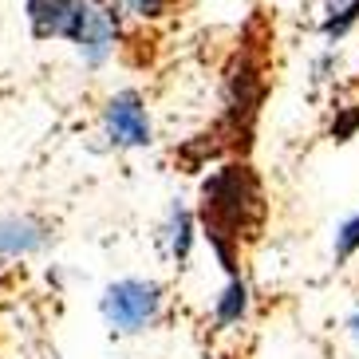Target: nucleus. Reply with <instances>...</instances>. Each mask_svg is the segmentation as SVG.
<instances>
[{
    "label": "nucleus",
    "instance_id": "f257e3e1",
    "mask_svg": "<svg viewBox=\"0 0 359 359\" xmlns=\"http://www.w3.org/2000/svg\"><path fill=\"white\" fill-rule=\"evenodd\" d=\"M269 217V201L257 170L249 162H229V166L213 170L205 186H201V229L205 241L222 261L229 276H241V241H257Z\"/></svg>",
    "mask_w": 359,
    "mask_h": 359
},
{
    "label": "nucleus",
    "instance_id": "f03ea898",
    "mask_svg": "<svg viewBox=\"0 0 359 359\" xmlns=\"http://www.w3.org/2000/svg\"><path fill=\"white\" fill-rule=\"evenodd\" d=\"M162 304H166V288L158 280L127 276V280L107 285L103 300H99V312L111 324V332H118V336H138V332H147L162 316Z\"/></svg>",
    "mask_w": 359,
    "mask_h": 359
},
{
    "label": "nucleus",
    "instance_id": "7ed1b4c3",
    "mask_svg": "<svg viewBox=\"0 0 359 359\" xmlns=\"http://www.w3.org/2000/svg\"><path fill=\"white\" fill-rule=\"evenodd\" d=\"M103 123L115 147H150V115L138 91H118L107 103Z\"/></svg>",
    "mask_w": 359,
    "mask_h": 359
},
{
    "label": "nucleus",
    "instance_id": "20e7f679",
    "mask_svg": "<svg viewBox=\"0 0 359 359\" xmlns=\"http://www.w3.org/2000/svg\"><path fill=\"white\" fill-rule=\"evenodd\" d=\"M67 40L83 52V60L91 67L103 64L107 52H111V43H115V24H111V12H107L103 4H95V0H79V16H75Z\"/></svg>",
    "mask_w": 359,
    "mask_h": 359
},
{
    "label": "nucleus",
    "instance_id": "39448f33",
    "mask_svg": "<svg viewBox=\"0 0 359 359\" xmlns=\"http://www.w3.org/2000/svg\"><path fill=\"white\" fill-rule=\"evenodd\" d=\"M48 241H52V225L40 222V217H28V213L24 217H0V261L40 253Z\"/></svg>",
    "mask_w": 359,
    "mask_h": 359
},
{
    "label": "nucleus",
    "instance_id": "423d86ee",
    "mask_svg": "<svg viewBox=\"0 0 359 359\" xmlns=\"http://www.w3.org/2000/svg\"><path fill=\"white\" fill-rule=\"evenodd\" d=\"M75 16L79 0H28V20L36 36H67Z\"/></svg>",
    "mask_w": 359,
    "mask_h": 359
},
{
    "label": "nucleus",
    "instance_id": "0eeeda50",
    "mask_svg": "<svg viewBox=\"0 0 359 359\" xmlns=\"http://www.w3.org/2000/svg\"><path fill=\"white\" fill-rule=\"evenodd\" d=\"M245 312H249V285H245L241 276H229V285L222 288V296H217L213 320H217V327H233V324L245 320Z\"/></svg>",
    "mask_w": 359,
    "mask_h": 359
},
{
    "label": "nucleus",
    "instance_id": "6e6552de",
    "mask_svg": "<svg viewBox=\"0 0 359 359\" xmlns=\"http://www.w3.org/2000/svg\"><path fill=\"white\" fill-rule=\"evenodd\" d=\"M166 241H170V257H174L178 264L190 261V245H194V217H190V210H182V205L170 210Z\"/></svg>",
    "mask_w": 359,
    "mask_h": 359
},
{
    "label": "nucleus",
    "instance_id": "1a4fd4ad",
    "mask_svg": "<svg viewBox=\"0 0 359 359\" xmlns=\"http://www.w3.org/2000/svg\"><path fill=\"white\" fill-rule=\"evenodd\" d=\"M355 20H359V0H339V4H332V16L324 20V36L327 40H339Z\"/></svg>",
    "mask_w": 359,
    "mask_h": 359
},
{
    "label": "nucleus",
    "instance_id": "9d476101",
    "mask_svg": "<svg viewBox=\"0 0 359 359\" xmlns=\"http://www.w3.org/2000/svg\"><path fill=\"white\" fill-rule=\"evenodd\" d=\"M355 253H359V213L339 225V229H336V245H332V257H336V264H348Z\"/></svg>",
    "mask_w": 359,
    "mask_h": 359
},
{
    "label": "nucleus",
    "instance_id": "9b49d317",
    "mask_svg": "<svg viewBox=\"0 0 359 359\" xmlns=\"http://www.w3.org/2000/svg\"><path fill=\"white\" fill-rule=\"evenodd\" d=\"M127 12H135V16H142V20H154V16H162V12L170 8V0H118Z\"/></svg>",
    "mask_w": 359,
    "mask_h": 359
},
{
    "label": "nucleus",
    "instance_id": "f8f14e48",
    "mask_svg": "<svg viewBox=\"0 0 359 359\" xmlns=\"http://www.w3.org/2000/svg\"><path fill=\"white\" fill-rule=\"evenodd\" d=\"M355 130H359V103H355V111H348V115H344L336 127H332V138H336V142H348Z\"/></svg>",
    "mask_w": 359,
    "mask_h": 359
},
{
    "label": "nucleus",
    "instance_id": "ddd939ff",
    "mask_svg": "<svg viewBox=\"0 0 359 359\" xmlns=\"http://www.w3.org/2000/svg\"><path fill=\"white\" fill-rule=\"evenodd\" d=\"M348 336L359 344V312H351V316H348Z\"/></svg>",
    "mask_w": 359,
    "mask_h": 359
}]
</instances>
